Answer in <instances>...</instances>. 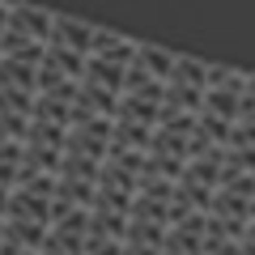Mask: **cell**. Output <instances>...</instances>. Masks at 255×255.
I'll return each mask as SVG.
<instances>
[{
    "label": "cell",
    "mask_w": 255,
    "mask_h": 255,
    "mask_svg": "<svg viewBox=\"0 0 255 255\" xmlns=\"http://www.w3.org/2000/svg\"><path fill=\"white\" fill-rule=\"evenodd\" d=\"M128 221H132V213H128L124 204H111V200H94L90 204V234H98V238H119V243H124Z\"/></svg>",
    "instance_id": "cell-1"
},
{
    "label": "cell",
    "mask_w": 255,
    "mask_h": 255,
    "mask_svg": "<svg viewBox=\"0 0 255 255\" xmlns=\"http://www.w3.org/2000/svg\"><path fill=\"white\" fill-rule=\"evenodd\" d=\"M94 30H98V26H90V21H81V17H64V13H55L47 43H55V47H73V51H85V55H90V47H94Z\"/></svg>",
    "instance_id": "cell-2"
},
{
    "label": "cell",
    "mask_w": 255,
    "mask_h": 255,
    "mask_svg": "<svg viewBox=\"0 0 255 255\" xmlns=\"http://www.w3.org/2000/svg\"><path fill=\"white\" fill-rule=\"evenodd\" d=\"M51 21H55L51 9H38V4H26V0L9 4V30H21V34H30V38H43L47 43Z\"/></svg>",
    "instance_id": "cell-3"
},
{
    "label": "cell",
    "mask_w": 255,
    "mask_h": 255,
    "mask_svg": "<svg viewBox=\"0 0 255 255\" xmlns=\"http://www.w3.org/2000/svg\"><path fill=\"white\" fill-rule=\"evenodd\" d=\"M124 73H128V64L107 60V55H90V60H85V73H81V81L102 85V90H119V94H124Z\"/></svg>",
    "instance_id": "cell-4"
},
{
    "label": "cell",
    "mask_w": 255,
    "mask_h": 255,
    "mask_svg": "<svg viewBox=\"0 0 255 255\" xmlns=\"http://www.w3.org/2000/svg\"><path fill=\"white\" fill-rule=\"evenodd\" d=\"M90 55H107V60L132 64V60H136V43H132V38H124V34H115V30H94Z\"/></svg>",
    "instance_id": "cell-5"
},
{
    "label": "cell",
    "mask_w": 255,
    "mask_h": 255,
    "mask_svg": "<svg viewBox=\"0 0 255 255\" xmlns=\"http://www.w3.org/2000/svg\"><path fill=\"white\" fill-rule=\"evenodd\" d=\"M0 55H13V60H26V64H43L47 43H43V38H30V34H21V30H4Z\"/></svg>",
    "instance_id": "cell-6"
},
{
    "label": "cell",
    "mask_w": 255,
    "mask_h": 255,
    "mask_svg": "<svg viewBox=\"0 0 255 255\" xmlns=\"http://www.w3.org/2000/svg\"><path fill=\"white\" fill-rule=\"evenodd\" d=\"M34 77H38V64L13 60V55H0V85H17V90H34ZM34 94H38V90H34Z\"/></svg>",
    "instance_id": "cell-7"
},
{
    "label": "cell",
    "mask_w": 255,
    "mask_h": 255,
    "mask_svg": "<svg viewBox=\"0 0 255 255\" xmlns=\"http://www.w3.org/2000/svg\"><path fill=\"white\" fill-rule=\"evenodd\" d=\"M136 60L145 64L153 77H162V81H166V77L174 73V60H179V55L166 51V47H153V43H136Z\"/></svg>",
    "instance_id": "cell-8"
},
{
    "label": "cell",
    "mask_w": 255,
    "mask_h": 255,
    "mask_svg": "<svg viewBox=\"0 0 255 255\" xmlns=\"http://www.w3.org/2000/svg\"><path fill=\"white\" fill-rule=\"evenodd\" d=\"M238 107H243V90H217V85L204 90V111H213V115L238 119Z\"/></svg>",
    "instance_id": "cell-9"
},
{
    "label": "cell",
    "mask_w": 255,
    "mask_h": 255,
    "mask_svg": "<svg viewBox=\"0 0 255 255\" xmlns=\"http://www.w3.org/2000/svg\"><path fill=\"white\" fill-rule=\"evenodd\" d=\"M166 81H183V85H209V64L204 60H196V55H179L174 60V73L166 77Z\"/></svg>",
    "instance_id": "cell-10"
},
{
    "label": "cell",
    "mask_w": 255,
    "mask_h": 255,
    "mask_svg": "<svg viewBox=\"0 0 255 255\" xmlns=\"http://www.w3.org/2000/svg\"><path fill=\"white\" fill-rule=\"evenodd\" d=\"M234 124H238V119L213 115V111H204V107H200V115H196V128H200L204 136H213L217 145H230V140H234Z\"/></svg>",
    "instance_id": "cell-11"
},
{
    "label": "cell",
    "mask_w": 255,
    "mask_h": 255,
    "mask_svg": "<svg viewBox=\"0 0 255 255\" xmlns=\"http://www.w3.org/2000/svg\"><path fill=\"white\" fill-rule=\"evenodd\" d=\"M166 107L200 111L204 107V90H200V85H183V81H166Z\"/></svg>",
    "instance_id": "cell-12"
},
{
    "label": "cell",
    "mask_w": 255,
    "mask_h": 255,
    "mask_svg": "<svg viewBox=\"0 0 255 255\" xmlns=\"http://www.w3.org/2000/svg\"><path fill=\"white\" fill-rule=\"evenodd\" d=\"M115 140H124V145H136V149H149V140H153V124L115 119Z\"/></svg>",
    "instance_id": "cell-13"
},
{
    "label": "cell",
    "mask_w": 255,
    "mask_h": 255,
    "mask_svg": "<svg viewBox=\"0 0 255 255\" xmlns=\"http://www.w3.org/2000/svg\"><path fill=\"white\" fill-rule=\"evenodd\" d=\"M17 174H21V140H4L0 145V183L17 187Z\"/></svg>",
    "instance_id": "cell-14"
},
{
    "label": "cell",
    "mask_w": 255,
    "mask_h": 255,
    "mask_svg": "<svg viewBox=\"0 0 255 255\" xmlns=\"http://www.w3.org/2000/svg\"><path fill=\"white\" fill-rule=\"evenodd\" d=\"M209 85H217V90H247V73H238L230 64H209Z\"/></svg>",
    "instance_id": "cell-15"
},
{
    "label": "cell",
    "mask_w": 255,
    "mask_h": 255,
    "mask_svg": "<svg viewBox=\"0 0 255 255\" xmlns=\"http://www.w3.org/2000/svg\"><path fill=\"white\" fill-rule=\"evenodd\" d=\"M124 255H162V243H149V238L124 234Z\"/></svg>",
    "instance_id": "cell-16"
},
{
    "label": "cell",
    "mask_w": 255,
    "mask_h": 255,
    "mask_svg": "<svg viewBox=\"0 0 255 255\" xmlns=\"http://www.w3.org/2000/svg\"><path fill=\"white\" fill-rule=\"evenodd\" d=\"M247 94H255V73H247Z\"/></svg>",
    "instance_id": "cell-17"
}]
</instances>
